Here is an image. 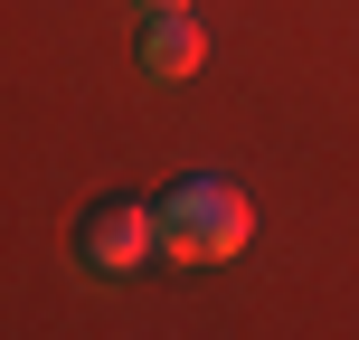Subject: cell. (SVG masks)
Returning a JSON list of instances; mask_svg holds the SVG:
<instances>
[{"label":"cell","mask_w":359,"mask_h":340,"mask_svg":"<svg viewBox=\"0 0 359 340\" xmlns=\"http://www.w3.org/2000/svg\"><path fill=\"white\" fill-rule=\"evenodd\" d=\"M133 10H151V19H161V10H189V0H133Z\"/></svg>","instance_id":"obj_4"},{"label":"cell","mask_w":359,"mask_h":340,"mask_svg":"<svg viewBox=\"0 0 359 340\" xmlns=\"http://www.w3.org/2000/svg\"><path fill=\"white\" fill-rule=\"evenodd\" d=\"M151 246H161V208H142V198H123V189L76 217V255H86L95 274H133Z\"/></svg>","instance_id":"obj_2"},{"label":"cell","mask_w":359,"mask_h":340,"mask_svg":"<svg viewBox=\"0 0 359 340\" xmlns=\"http://www.w3.org/2000/svg\"><path fill=\"white\" fill-rule=\"evenodd\" d=\"M198 57H208V38H198L189 10H161V19H151V38H142V76H161V86H170V76H189Z\"/></svg>","instance_id":"obj_3"},{"label":"cell","mask_w":359,"mask_h":340,"mask_svg":"<svg viewBox=\"0 0 359 340\" xmlns=\"http://www.w3.org/2000/svg\"><path fill=\"white\" fill-rule=\"evenodd\" d=\"M246 236H255V208H246V189H236L227 170L170 179V198H161V255H180V265H227V255H246Z\"/></svg>","instance_id":"obj_1"}]
</instances>
